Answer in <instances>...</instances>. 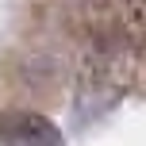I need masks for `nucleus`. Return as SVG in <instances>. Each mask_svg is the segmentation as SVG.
I'll use <instances>...</instances> for the list:
<instances>
[{"label": "nucleus", "instance_id": "nucleus-1", "mask_svg": "<svg viewBox=\"0 0 146 146\" xmlns=\"http://www.w3.org/2000/svg\"><path fill=\"white\" fill-rule=\"evenodd\" d=\"M92 54L96 69H119V81L146 88V0H92Z\"/></svg>", "mask_w": 146, "mask_h": 146}, {"label": "nucleus", "instance_id": "nucleus-2", "mask_svg": "<svg viewBox=\"0 0 146 146\" xmlns=\"http://www.w3.org/2000/svg\"><path fill=\"white\" fill-rule=\"evenodd\" d=\"M0 142L4 146H66L62 131L38 111H4L0 115Z\"/></svg>", "mask_w": 146, "mask_h": 146}]
</instances>
